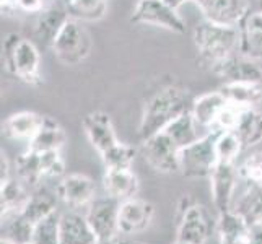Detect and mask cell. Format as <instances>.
<instances>
[{
	"label": "cell",
	"instance_id": "cell-32",
	"mask_svg": "<svg viewBox=\"0 0 262 244\" xmlns=\"http://www.w3.org/2000/svg\"><path fill=\"white\" fill-rule=\"evenodd\" d=\"M4 225V234L2 236L12 239L16 244H28L33 241L34 225L28 221L21 213H16L2 220Z\"/></svg>",
	"mask_w": 262,
	"mask_h": 244
},
{
	"label": "cell",
	"instance_id": "cell-34",
	"mask_svg": "<svg viewBox=\"0 0 262 244\" xmlns=\"http://www.w3.org/2000/svg\"><path fill=\"white\" fill-rule=\"evenodd\" d=\"M59 223H60V213L54 212L44 220H41L34 227L33 233V244H60V234H59Z\"/></svg>",
	"mask_w": 262,
	"mask_h": 244
},
{
	"label": "cell",
	"instance_id": "cell-22",
	"mask_svg": "<svg viewBox=\"0 0 262 244\" xmlns=\"http://www.w3.org/2000/svg\"><path fill=\"white\" fill-rule=\"evenodd\" d=\"M215 228L220 244H248L251 227L238 212L228 210L220 213Z\"/></svg>",
	"mask_w": 262,
	"mask_h": 244
},
{
	"label": "cell",
	"instance_id": "cell-5",
	"mask_svg": "<svg viewBox=\"0 0 262 244\" xmlns=\"http://www.w3.org/2000/svg\"><path fill=\"white\" fill-rule=\"evenodd\" d=\"M220 130H209L179 151V173L184 178H209L219 163L215 143Z\"/></svg>",
	"mask_w": 262,
	"mask_h": 244
},
{
	"label": "cell",
	"instance_id": "cell-27",
	"mask_svg": "<svg viewBox=\"0 0 262 244\" xmlns=\"http://www.w3.org/2000/svg\"><path fill=\"white\" fill-rule=\"evenodd\" d=\"M234 132L239 137L245 150L256 147L257 143L262 142V113L257 107H248V109H245Z\"/></svg>",
	"mask_w": 262,
	"mask_h": 244
},
{
	"label": "cell",
	"instance_id": "cell-14",
	"mask_svg": "<svg viewBox=\"0 0 262 244\" xmlns=\"http://www.w3.org/2000/svg\"><path fill=\"white\" fill-rule=\"evenodd\" d=\"M155 216V207L143 198L134 197L121 202L119 209V233L121 234H137L145 231Z\"/></svg>",
	"mask_w": 262,
	"mask_h": 244
},
{
	"label": "cell",
	"instance_id": "cell-8",
	"mask_svg": "<svg viewBox=\"0 0 262 244\" xmlns=\"http://www.w3.org/2000/svg\"><path fill=\"white\" fill-rule=\"evenodd\" d=\"M143 158L153 171L161 174L179 173V151L176 140L163 129L151 137L142 140Z\"/></svg>",
	"mask_w": 262,
	"mask_h": 244
},
{
	"label": "cell",
	"instance_id": "cell-42",
	"mask_svg": "<svg viewBox=\"0 0 262 244\" xmlns=\"http://www.w3.org/2000/svg\"><path fill=\"white\" fill-rule=\"evenodd\" d=\"M111 244H143V242L135 241V239H119V238H117V239L113 241Z\"/></svg>",
	"mask_w": 262,
	"mask_h": 244
},
{
	"label": "cell",
	"instance_id": "cell-16",
	"mask_svg": "<svg viewBox=\"0 0 262 244\" xmlns=\"http://www.w3.org/2000/svg\"><path fill=\"white\" fill-rule=\"evenodd\" d=\"M238 52L252 60H262V12L249 10L238 25Z\"/></svg>",
	"mask_w": 262,
	"mask_h": 244
},
{
	"label": "cell",
	"instance_id": "cell-24",
	"mask_svg": "<svg viewBox=\"0 0 262 244\" xmlns=\"http://www.w3.org/2000/svg\"><path fill=\"white\" fill-rule=\"evenodd\" d=\"M28 186H25L18 178H10L5 184H0V209H2V220L16 215L23 210L25 204L30 198Z\"/></svg>",
	"mask_w": 262,
	"mask_h": 244
},
{
	"label": "cell",
	"instance_id": "cell-40",
	"mask_svg": "<svg viewBox=\"0 0 262 244\" xmlns=\"http://www.w3.org/2000/svg\"><path fill=\"white\" fill-rule=\"evenodd\" d=\"M0 7H2V13L12 15L15 10H18L16 0H0Z\"/></svg>",
	"mask_w": 262,
	"mask_h": 244
},
{
	"label": "cell",
	"instance_id": "cell-11",
	"mask_svg": "<svg viewBox=\"0 0 262 244\" xmlns=\"http://www.w3.org/2000/svg\"><path fill=\"white\" fill-rule=\"evenodd\" d=\"M210 72L223 83H262V69L257 62L241 56L239 52L220 60Z\"/></svg>",
	"mask_w": 262,
	"mask_h": 244
},
{
	"label": "cell",
	"instance_id": "cell-36",
	"mask_svg": "<svg viewBox=\"0 0 262 244\" xmlns=\"http://www.w3.org/2000/svg\"><path fill=\"white\" fill-rule=\"evenodd\" d=\"M248 109V107H241L238 104L228 103L227 106L220 111L219 117H216L215 125L212 130H220V132H227V130H234L239 122V117L243 111Z\"/></svg>",
	"mask_w": 262,
	"mask_h": 244
},
{
	"label": "cell",
	"instance_id": "cell-17",
	"mask_svg": "<svg viewBox=\"0 0 262 244\" xmlns=\"http://www.w3.org/2000/svg\"><path fill=\"white\" fill-rule=\"evenodd\" d=\"M60 244H99L85 215L74 210L60 213Z\"/></svg>",
	"mask_w": 262,
	"mask_h": 244
},
{
	"label": "cell",
	"instance_id": "cell-6",
	"mask_svg": "<svg viewBox=\"0 0 262 244\" xmlns=\"http://www.w3.org/2000/svg\"><path fill=\"white\" fill-rule=\"evenodd\" d=\"M119 209L121 202L111 195L96 197L86 207V220L96 234L99 244H111L119 233Z\"/></svg>",
	"mask_w": 262,
	"mask_h": 244
},
{
	"label": "cell",
	"instance_id": "cell-20",
	"mask_svg": "<svg viewBox=\"0 0 262 244\" xmlns=\"http://www.w3.org/2000/svg\"><path fill=\"white\" fill-rule=\"evenodd\" d=\"M228 104L227 98H225L220 90L216 92H209L201 96L194 98V103L191 107V114L197 124V127L201 130H212L216 117H219L220 111Z\"/></svg>",
	"mask_w": 262,
	"mask_h": 244
},
{
	"label": "cell",
	"instance_id": "cell-1",
	"mask_svg": "<svg viewBox=\"0 0 262 244\" xmlns=\"http://www.w3.org/2000/svg\"><path fill=\"white\" fill-rule=\"evenodd\" d=\"M194 98L191 92L179 85H168L158 90L143 106L139 135L145 140L157 132L163 130L178 117L191 111Z\"/></svg>",
	"mask_w": 262,
	"mask_h": 244
},
{
	"label": "cell",
	"instance_id": "cell-23",
	"mask_svg": "<svg viewBox=\"0 0 262 244\" xmlns=\"http://www.w3.org/2000/svg\"><path fill=\"white\" fill-rule=\"evenodd\" d=\"M67 142V134L52 117H44V124L39 132L28 142V148L33 151H60Z\"/></svg>",
	"mask_w": 262,
	"mask_h": 244
},
{
	"label": "cell",
	"instance_id": "cell-37",
	"mask_svg": "<svg viewBox=\"0 0 262 244\" xmlns=\"http://www.w3.org/2000/svg\"><path fill=\"white\" fill-rule=\"evenodd\" d=\"M18 10L26 13H41L44 10V0H16Z\"/></svg>",
	"mask_w": 262,
	"mask_h": 244
},
{
	"label": "cell",
	"instance_id": "cell-12",
	"mask_svg": "<svg viewBox=\"0 0 262 244\" xmlns=\"http://www.w3.org/2000/svg\"><path fill=\"white\" fill-rule=\"evenodd\" d=\"M56 194L59 201L72 207V209H82V207L86 209L96 198V186L90 176L72 173L59 179Z\"/></svg>",
	"mask_w": 262,
	"mask_h": 244
},
{
	"label": "cell",
	"instance_id": "cell-38",
	"mask_svg": "<svg viewBox=\"0 0 262 244\" xmlns=\"http://www.w3.org/2000/svg\"><path fill=\"white\" fill-rule=\"evenodd\" d=\"M10 178H12V173H10V161H8L7 153L2 150V153H0V184H5Z\"/></svg>",
	"mask_w": 262,
	"mask_h": 244
},
{
	"label": "cell",
	"instance_id": "cell-3",
	"mask_svg": "<svg viewBox=\"0 0 262 244\" xmlns=\"http://www.w3.org/2000/svg\"><path fill=\"white\" fill-rule=\"evenodd\" d=\"M4 65L10 74L23 83L39 86L41 77V54L38 46L18 33H8L2 42Z\"/></svg>",
	"mask_w": 262,
	"mask_h": 244
},
{
	"label": "cell",
	"instance_id": "cell-30",
	"mask_svg": "<svg viewBox=\"0 0 262 244\" xmlns=\"http://www.w3.org/2000/svg\"><path fill=\"white\" fill-rule=\"evenodd\" d=\"M66 7L78 21H98L107 12V0H67Z\"/></svg>",
	"mask_w": 262,
	"mask_h": 244
},
{
	"label": "cell",
	"instance_id": "cell-9",
	"mask_svg": "<svg viewBox=\"0 0 262 244\" xmlns=\"http://www.w3.org/2000/svg\"><path fill=\"white\" fill-rule=\"evenodd\" d=\"M179 223H178V239L187 244H205L210 236V221L205 207L191 202L187 197L183 198L179 207Z\"/></svg>",
	"mask_w": 262,
	"mask_h": 244
},
{
	"label": "cell",
	"instance_id": "cell-7",
	"mask_svg": "<svg viewBox=\"0 0 262 244\" xmlns=\"http://www.w3.org/2000/svg\"><path fill=\"white\" fill-rule=\"evenodd\" d=\"M130 21L135 25L163 28L178 34L186 33L184 20L181 18L176 8H173L165 0H137L132 10Z\"/></svg>",
	"mask_w": 262,
	"mask_h": 244
},
{
	"label": "cell",
	"instance_id": "cell-41",
	"mask_svg": "<svg viewBox=\"0 0 262 244\" xmlns=\"http://www.w3.org/2000/svg\"><path fill=\"white\" fill-rule=\"evenodd\" d=\"M165 2H168L171 7L176 8V10H178V8H179V7H183L186 2H194V0H165Z\"/></svg>",
	"mask_w": 262,
	"mask_h": 244
},
{
	"label": "cell",
	"instance_id": "cell-47",
	"mask_svg": "<svg viewBox=\"0 0 262 244\" xmlns=\"http://www.w3.org/2000/svg\"><path fill=\"white\" fill-rule=\"evenodd\" d=\"M66 2H67V0H66Z\"/></svg>",
	"mask_w": 262,
	"mask_h": 244
},
{
	"label": "cell",
	"instance_id": "cell-25",
	"mask_svg": "<svg viewBox=\"0 0 262 244\" xmlns=\"http://www.w3.org/2000/svg\"><path fill=\"white\" fill-rule=\"evenodd\" d=\"M57 201H59V197L56 192L52 194L48 189L38 187L36 191L30 194L28 202L25 204L23 210L20 213L36 227V225L46 218V216L57 212Z\"/></svg>",
	"mask_w": 262,
	"mask_h": 244
},
{
	"label": "cell",
	"instance_id": "cell-29",
	"mask_svg": "<svg viewBox=\"0 0 262 244\" xmlns=\"http://www.w3.org/2000/svg\"><path fill=\"white\" fill-rule=\"evenodd\" d=\"M233 210L238 212L248 221L249 227L262 223V186H246V191L233 205Z\"/></svg>",
	"mask_w": 262,
	"mask_h": 244
},
{
	"label": "cell",
	"instance_id": "cell-33",
	"mask_svg": "<svg viewBox=\"0 0 262 244\" xmlns=\"http://www.w3.org/2000/svg\"><path fill=\"white\" fill-rule=\"evenodd\" d=\"M215 150H216L219 163H233L234 165V161L238 160L239 153L245 148H243V143L236 135V132L227 130V132H219Z\"/></svg>",
	"mask_w": 262,
	"mask_h": 244
},
{
	"label": "cell",
	"instance_id": "cell-39",
	"mask_svg": "<svg viewBox=\"0 0 262 244\" xmlns=\"http://www.w3.org/2000/svg\"><path fill=\"white\" fill-rule=\"evenodd\" d=\"M248 244H262V223L251 227Z\"/></svg>",
	"mask_w": 262,
	"mask_h": 244
},
{
	"label": "cell",
	"instance_id": "cell-44",
	"mask_svg": "<svg viewBox=\"0 0 262 244\" xmlns=\"http://www.w3.org/2000/svg\"><path fill=\"white\" fill-rule=\"evenodd\" d=\"M257 10L262 12V0H257Z\"/></svg>",
	"mask_w": 262,
	"mask_h": 244
},
{
	"label": "cell",
	"instance_id": "cell-26",
	"mask_svg": "<svg viewBox=\"0 0 262 244\" xmlns=\"http://www.w3.org/2000/svg\"><path fill=\"white\" fill-rule=\"evenodd\" d=\"M15 171L16 178L21 181L28 189H38L41 187V181L44 179V166H42V157L39 151H28L23 153L15 161Z\"/></svg>",
	"mask_w": 262,
	"mask_h": 244
},
{
	"label": "cell",
	"instance_id": "cell-45",
	"mask_svg": "<svg viewBox=\"0 0 262 244\" xmlns=\"http://www.w3.org/2000/svg\"><path fill=\"white\" fill-rule=\"evenodd\" d=\"M174 244H187V242H181V241H176Z\"/></svg>",
	"mask_w": 262,
	"mask_h": 244
},
{
	"label": "cell",
	"instance_id": "cell-31",
	"mask_svg": "<svg viewBox=\"0 0 262 244\" xmlns=\"http://www.w3.org/2000/svg\"><path fill=\"white\" fill-rule=\"evenodd\" d=\"M101 160L106 169H124L130 168L137 157V148L124 142H117L110 150L101 153Z\"/></svg>",
	"mask_w": 262,
	"mask_h": 244
},
{
	"label": "cell",
	"instance_id": "cell-2",
	"mask_svg": "<svg viewBox=\"0 0 262 244\" xmlns=\"http://www.w3.org/2000/svg\"><path fill=\"white\" fill-rule=\"evenodd\" d=\"M192 41L201 65L210 70L220 60L238 52L239 33L236 26H225L204 20L195 25Z\"/></svg>",
	"mask_w": 262,
	"mask_h": 244
},
{
	"label": "cell",
	"instance_id": "cell-28",
	"mask_svg": "<svg viewBox=\"0 0 262 244\" xmlns=\"http://www.w3.org/2000/svg\"><path fill=\"white\" fill-rule=\"evenodd\" d=\"M219 90L228 103L241 107H257L262 101V83H223Z\"/></svg>",
	"mask_w": 262,
	"mask_h": 244
},
{
	"label": "cell",
	"instance_id": "cell-21",
	"mask_svg": "<svg viewBox=\"0 0 262 244\" xmlns=\"http://www.w3.org/2000/svg\"><path fill=\"white\" fill-rule=\"evenodd\" d=\"M44 117L33 111H20L8 116L4 121L2 132L7 139L12 140H31L44 124Z\"/></svg>",
	"mask_w": 262,
	"mask_h": 244
},
{
	"label": "cell",
	"instance_id": "cell-18",
	"mask_svg": "<svg viewBox=\"0 0 262 244\" xmlns=\"http://www.w3.org/2000/svg\"><path fill=\"white\" fill-rule=\"evenodd\" d=\"M103 187L107 195L114 197L119 202H124L137 197L140 183L137 174L130 168L106 169L103 174Z\"/></svg>",
	"mask_w": 262,
	"mask_h": 244
},
{
	"label": "cell",
	"instance_id": "cell-4",
	"mask_svg": "<svg viewBox=\"0 0 262 244\" xmlns=\"http://www.w3.org/2000/svg\"><path fill=\"white\" fill-rule=\"evenodd\" d=\"M51 49L60 64L69 67L78 65L92 54V34L88 33L82 21L70 16L67 23L64 25V28L60 30Z\"/></svg>",
	"mask_w": 262,
	"mask_h": 244
},
{
	"label": "cell",
	"instance_id": "cell-10",
	"mask_svg": "<svg viewBox=\"0 0 262 244\" xmlns=\"http://www.w3.org/2000/svg\"><path fill=\"white\" fill-rule=\"evenodd\" d=\"M209 179L212 202L216 213L220 215L228 210H233L234 191H236V184L239 181L238 168L233 163H216Z\"/></svg>",
	"mask_w": 262,
	"mask_h": 244
},
{
	"label": "cell",
	"instance_id": "cell-43",
	"mask_svg": "<svg viewBox=\"0 0 262 244\" xmlns=\"http://www.w3.org/2000/svg\"><path fill=\"white\" fill-rule=\"evenodd\" d=\"M0 244H16V242H13L12 239H8L5 236H2V239H0Z\"/></svg>",
	"mask_w": 262,
	"mask_h": 244
},
{
	"label": "cell",
	"instance_id": "cell-35",
	"mask_svg": "<svg viewBox=\"0 0 262 244\" xmlns=\"http://www.w3.org/2000/svg\"><path fill=\"white\" fill-rule=\"evenodd\" d=\"M238 176L246 186H262V151H254L238 166Z\"/></svg>",
	"mask_w": 262,
	"mask_h": 244
},
{
	"label": "cell",
	"instance_id": "cell-13",
	"mask_svg": "<svg viewBox=\"0 0 262 244\" xmlns=\"http://www.w3.org/2000/svg\"><path fill=\"white\" fill-rule=\"evenodd\" d=\"M207 21L225 26H236L249 12L246 0H194Z\"/></svg>",
	"mask_w": 262,
	"mask_h": 244
},
{
	"label": "cell",
	"instance_id": "cell-19",
	"mask_svg": "<svg viewBox=\"0 0 262 244\" xmlns=\"http://www.w3.org/2000/svg\"><path fill=\"white\" fill-rule=\"evenodd\" d=\"M69 18L70 15L67 12V7L54 5L44 8L41 13H38V18L34 21V36L46 48H52L54 41H56Z\"/></svg>",
	"mask_w": 262,
	"mask_h": 244
},
{
	"label": "cell",
	"instance_id": "cell-15",
	"mask_svg": "<svg viewBox=\"0 0 262 244\" xmlns=\"http://www.w3.org/2000/svg\"><path fill=\"white\" fill-rule=\"evenodd\" d=\"M82 127L86 134V137L92 143V147L101 155L106 150H110L113 145H116L119 139H117L114 125L111 121V116L104 111H93L88 113L83 121Z\"/></svg>",
	"mask_w": 262,
	"mask_h": 244
},
{
	"label": "cell",
	"instance_id": "cell-46",
	"mask_svg": "<svg viewBox=\"0 0 262 244\" xmlns=\"http://www.w3.org/2000/svg\"><path fill=\"white\" fill-rule=\"evenodd\" d=\"M28 244H33V242H28Z\"/></svg>",
	"mask_w": 262,
	"mask_h": 244
}]
</instances>
